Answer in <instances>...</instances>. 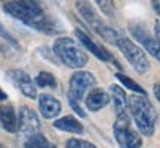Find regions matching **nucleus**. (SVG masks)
I'll list each match as a JSON object with an SVG mask.
<instances>
[{
  "mask_svg": "<svg viewBox=\"0 0 160 148\" xmlns=\"http://www.w3.org/2000/svg\"><path fill=\"white\" fill-rule=\"evenodd\" d=\"M39 108L45 119H55L62 110L61 102L49 93H43L39 96Z\"/></svg>",
  "mask_w": 160,
  "mask_h": 148,
  "instance_id": "nucleus-11",
  "label": "nucleus"
},
{
  "mask_svg": "<svg viewBox=\"0 0 160 148\" xmlns=\"http://www.w3.org/2000/svg\"><path fill=\"white\" fill-rule=\"evenodd\" d=\"M3 11L31 28L45 33L55 31V25L46 18L45 12L37 2H8L3 5Z\"/></svg>",
  "mask_w": 160,
  "mask_h": 148,
  "instance_id": "nucleus-1",
  "label": "nucleus"
},
{
  "mask_svg": "<svg viewBox=\"0 0 160 148\" xmlns=\"http://www.w3.org/2000/svg\"><path fill=\"white\" fill-rule=\"evenodd\" d=\"M154 34H156V40L160 43V22L154 24Z\"/></svg>",
  "mask_w": 160,
  "mask_h": 148,
  "instance_id": "nucleus-23",
  "label": "nucleus"
},
{
  "mask_svg": "<svg viewBox=\"0 0 160 148\" xmlns=\"http://www.w3.org/2000/svg\"><path fill=\"white\" fill-rule=\"evenodd\" d=\"M53 127L62 132H68V133H83V125L73 116H65L58 119L53 123Z\"/></svg>",
  "mask_w": 160,
  "mask_h": 148,
  "instance_id": "nucleus-15",
  "label": "nucleus"
},
{
  "mask_svg": "<svg viewBox=\"0 0 160 148\" xmlns=\"http://www.w3.org/2000/svg\"><path fill=\"white\" fill-rule=\"evenodd\" d=\"M65 148H97L93 144L88 142V141H83V139H77V138H71L67 141V145Z\"/></svg>",
  "mask_w": 160,
  "mask_h": 148,
  "instance_id": "nucleus-19",
  "label": "nucleus"
},
{
  "mask_svg": "<svg viewBox=\"0 0 160 148\" xmlns=\"http://www.w3.org/2000/svg\"><path fill=\"white\" fill-rule=\"evenodd\" d=\"M116 79L119 80L122 85H125L128 89H131L132 92H135V93H138V95H147V92L144 91L142 87L138 85L135 80H132L131 77H128V76H125V74L117 73V74H116Z\"/></svg>",
  "mask_w": 160,
  "mask_h": 148,
  "instance_id": "nucleus-17",
  "label": "nucleus"
},
{
  "mask_svg": "<svg viewBox=\"0 0 160 148\" xmlns=\"http://www.w3.org/2000/svg\"><path fill=\"white\" fill-rule=\"evenodd\" d=\"M154 95H156V98H157V101L160 102V83H157V85L154 86Z\"/></svg>",
  "mask_w": 160,
  "mask_h": 148,
  "instance_id": "nucleus-25",
  "label": "nucleus"
},
{
  "mask_svg": "<svg viewBox=\"0 0 160 148\" xmlns=\"http://www.w3.org/2000/svg\"><path fill=\"white\" fill-rule=\"evenodd\" d=\"M114 138L120 148H141L142 139L133 127L131 120L126 116H117L114 123Z\"/></svg>",
  "mask_w": 160,
  "mask_h": 148,
  "instance_id": "nucleus-6",
  "label": "nucleus"
},
{
  "mask_svg": "<svg viewBox=\"0 0 160 148\" xmlns=\"http://www.w3.org/2000/svg\"><path fill=\"white\" fill-rule=\"evenodd\" d=\"M110 98L113 99L114 110L117 116H126L128 114V96L125 91L117 85L110 86Z\"/></svg>",
  "mask_w": 160,
  "mask_h": 148,
  "instance_id": "nucleus-14",
  "label": "nucleus"
},
{
  "mask_svg": "<svg viewBox=\"0 0 160 148\" xmlns=\"http://www.w3.org/2000/svg\"><path fill=\"white\" fill-rule=\"evenodd\" d=\"M53 52L58 59L70 68H82L89 61L88 53L83 51V46L68 37H59L55 40Z\"/></svg>",
  "mask_w": 160,
  "mask_h": 148,
  "instance_id": "nucleus-3",
  "label": "nucleus"
},
{
  "mask_svg": "<svg viewBox=\"0 0 160 148\" xmlns=\"http://www.w3.org/2000/svg\"><path fill=\"white\" fill-rule=\"evenodd\" d=\"M6 98H8V95H6L5 92H3L2 89H0V101H5Z\"/></svg>",
  "mask_w": 160,
  "mask_h": 148,
  "instance_id": "nucleus-26",
  "label": "nucleus"
},
{
  "mask_svg": "<svg viewBox=\"0 0 160 148\" xmlns=\"http://www.w3.org/2000/svg\"><path fill=\"white\" fill-rule=\"evenodd\" d=\"M128 110L137 125L138 131L145 136H151L156 129L157 113L147 95L133 93L131 96H128Z\"/></svg>",
  "mask_w": 160,
  "mask_h": 148,
  "instance_id": "nucleus-2",
  "label": "nucleus"
},
{
  "mask_svg": "<svg viewBox=\"0 0 160 148\" xmlns=\"http://www.w3.org/2000/svg\"><path fill=\"white\" fill-rule=\"evenodd\" d=\"M156 58H157V59H159V61H160V51L157 52V55H156Z\"/></svg>",
  "mask_w": 160,
  "mask_h": 148,
  "instance_id": "nucleus-27",
  "label": "nucleus"
},
{
  "mask_svg": "<svg viewBox=\"0 0 160 148\" xmlns=\"http://www.w3.org/2000/svg\"><path fill=\"white\" fill-rule=\"evenodd\" d=\"M0 148H5V147H3V145H2V144H0Z\"/></svg>",
  "mask_w": 160,
  "mask_h": 148,
  "instance_id": "nucleus-28",
  "label": "nucleus"
},
{
  "mask_svg": "<svg viewBox=\"0 0 160 148\" xmlns=\"http://www.w3.org/2000/svg\"><path fill=\"white\" fill-rule=\"evenodd\" d=\"M98 6L101 7V11L104 13H107V15H113V12H114V5H113V2H102V0H99L98 2Z\"/></svg>",
  "mask_w": 160,
  "mask_h": 148,
  "instance_id": "nucleus-21",
  "label": "nucleus"
},
{
  "mask_svg": "<svg viewBox=\"0 0 160 148\" xmlns=\"http://www.w3.org/2000/svg\"><path fill=\"white\" fill-rule=\"evenodd\" d=\"M18 131L22 135H25V138L40 133V123L39 119H37V114L33 110H30L28 107H25V105L21 107V110H19Z\"/></svg>",
  "mask_w": 160,
  "mask_h": 148,
  "instance_id": "nucleus-8",
  "label": "nucleus"
},
{
  "mask_svg": "<svg viewBox=\"0 0 160 148\" xmlns=\"http://www.w3.org/2000/svg\"><path fill=\"white\" fill-rule=\"evenodd\" d=\"M76 7H77V11L80 12L82 18L91 25V28L93 30L99 37H102L105 42H108L111 45H117V40L120 39L122 34H120L119 31H116L114 28H111L110 25H107L101 18L98 17V13L95 12V9L92 7L91 3H88V2H77V3H76Z\"/></svg>",
  "mask_w": 160,
  "mask_h": 148,
  "instance_id": "nucleus-4",
  "label": "nucleus"
},
{
  "mask_svg": "<svg viewBox=\"0 0 160 148\" xmlns=\"http://www.w3.org/2000/svg\"><path fill=\"white\" fill-rule=\"evenodd\" d=\"M68 102H70V105H71V108L74 110V111H76L77 114H79L80 117H85L86 113L83 111V108L80 107V102H76V101H73V99H70V98H68Z\"/></svg>",
  "mask_w": 160,
  "mask_h": 148,
  "instance_id": "nucleus-22",
  "label": "nucleus"
},
{
  "mask_svg": "<svg viewBox=\"0 0 160 148\" xmlns=\"http://www.w3.org/2000/svg\"><path fill=\"white\" fill-rule=\"evenodd\" d=\"M74 34L77 36V39H79V42L82 43V46H83L85 49H89V51H91L92 53L98 58V59H101V61H104V62H108V61H111V62L116 64L114 58L111 57V55H110L105 49H102L99 45H97V43H95V42L89 37V36L86 34L85 31H82V30L77 28L74 31Z\"/></svg>",
  "mask_w": 160,
  "mask_h": 148,
  "instance_id": "nucleus-10",
  "label": "nucleus"
},
{
  "mask_svg": "<svg viewBox=\"0 0 160 148\" xmlns=\"http://www.w3.org/2000/svg\"><path fill=\"white\" fill-rule=\"evenodd\" d=\"M0 37H2V39H5L6 42H8L9 45L13 46L15 49H19V45H18V42L13 39V37H12V34L9 33V31H6L5 27H3L2 24H0Z\"/></svg>",
  "mask_w": 160,
  "mask_h": 148,
  "instance_id": "nucleus-20",
  "label": "nucleus"
},
{
  "mask_svg": "<svg viewBox=\"0 0 160 148\" xmlns=\"http://www.w3.org/2000/svg\"><path fill=\"white\" fill-rule=\"evenodd\" d=\"M97 83L95 77L89 71H79L74 73L70 79V87H68V98L76 102H80L86 92L92 89L93 85Z\"/></svg>",
  "mask_w": 160,
  "mask_h": 148,
  "instance_id": "nucleus-7",
  "label": "nucleus"
},
{
  "mask_svg": "<svg viewBox=\"0 0 160 148\" xmlns=\"http://www.w3.org/2000/svg\"><path fill=\"white\" fill-rule=\"evenodd\" d=\"M8 77L15 83L19 91L24 93V96L31 98L34 99L37 96V91H36V83L33 81V79L30 77L27 73H24L21 70H12L8 73Z\"/></svg>",
  "mask_w": 160,
  "mask_h": 148,
  "instance_id": "nucleus-9",
  "label": "nucleus"
},
{
  "mask_svg": "<svg viewBox=\"0 0 160 148\" xmlns=\"http://www.w3.org/2000/svg\"><path fill=\"white\" fill-rule=\"evenodd\" d=\"M0 125L9 133L18 132V119L11 105H0Z\"/></svg>",
  "mask_w": 160,
  "mask_h": 148,
  "instance_id": "nucleus-13",
  "label": "nucleus"
},
{
  "mask_svg": "<svg viewBox=\"0 0 160 148\" xmlns=\"http://www.w3.org/2000/svg\"><path fill=\"white\" fill-rule=\"evenodd\" d=\"M34 83H36V86H40V87H55V86H57V79L53 77L52 73L40 71V73L36 76Z\"/></svg>",
  "mask_w": 160,
  "mask_h": 148,
  "instance_id": "nucleus-18",
  "label": "nucleus"
},
{
  "mask_svg": "<svg viewBox=\"0 0 160 148\" xmlns=\"http://www.w3.org/2000/svg\"><path fill=\"white\" fill-rule=\"evenodd\" d=\"M151 6H153V9H154L157 13H159L160 17V0H156V2H151Z\"/></svg>",
  "mask_w": 160,
  "mask_h": 148,
  "instance_id": "nucleus-24",
  "label": "nucleus"
},
{
  "mask_svg": "<svg viewBox=\"0 0 160 148\" xmlns=\"http://www.w3.org/2000/svg\"><path fill=\"white\" fill-rule=\"evenodd\" d=\"M110 102V95L104 89H92L86 96V107L91 111H99Z\"/></svg>",
  "mask_w": 160,
  "mask_h": 148,
  "instance_id": "nucleus-12",
  "label": "nucleus"
},
{
  "mask_svg": "<svg viewBox=\"0 0 160 148\" xmlns=\"http://www.w3.org/2000/svg\"><path fill=\"white\" fill-rule=\"evenodd\" d=\"M116 46L120 49L123 57L128 59V62L133 67V70L138 74H145L150 70V61L145 55V52L139 46L135 45L131 39H128L125 36H120Z\"/></svg>",
  "mask_w": 160,
  "mask_h": 148,
  "instance_id": "nucleus-5",
  "label": "nucleus"
},
{
  "mask_svg": "<svg viewBox=\"0 0 160 148\" xmlns=\"http://www.w3.org/2000/svg\"><path fill=\"white\" fill-rule=\"evenodd\" d=\"M24 148H57V147L52 145V144L49 142L42 133H37V135L25 138Z\"/></svg>",
  "mask_w": 160,
  "mask_h": 148,
  "instance_id": "nucleus-16",
  "label": "nucleus"
}]
</instances>
